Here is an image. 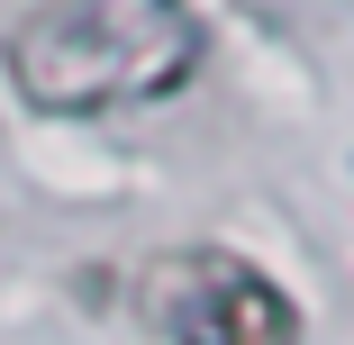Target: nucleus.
Returning a JSON list of instances; mask_svg holds the SVG:
<instances>
[{"label":"nucleus","mask_w":354,"mask_h":345,"mask_svg":"<svg viewBox=\"0 0 354 345\" xmlns=\"http://www.w3.org/2000/svg\"><path fill=\"white\" fill-rule=\"evenodd\" d=\"M10 82L46 118H91L127 100H164L200 64L191 0H46L0 46Z\"/></svg>","instance_id":"obj_1"},{"label":"nucleus","mask_w":354,"mask_h":345,"mask_svg":"<svg viewBox=\"0 0 354 345\" xmlns=\"http://www.w3.org/2000/svg\"><path fill=\"white\" fill-rule=\"evenodd\" d=\"M146 318L173 345H300V309L263 263L227 245H182L146 263Z\"/></svg>","instance_id":"obj_2"}]
</instances>
